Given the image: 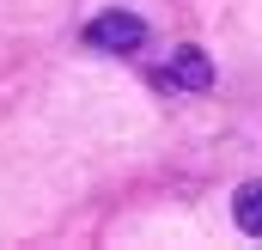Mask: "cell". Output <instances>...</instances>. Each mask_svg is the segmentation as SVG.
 <instances>
[{
    "instance_id": "cell-3",
    "label": "cell",
    "mask_w": 262,
    "mask_h": 250,
    "mask_svg": "<svg viewBox=\"0 0 262 250\" xmlns=\"http://www.w3.org/2000/svg\"><path fill=\"white\" fill-rule=\"evenodd\" d=\"M232 214H238V226H244L250 238H262V183H244V189H238Z\"/></svg>"
},
{
    "instance_id": "cell-2",
    "label": "cell",
    "mask_w": 262,
    "mask_h": 250,
    "mask_svg": "<svg viewBox=\"0 0 262 250\" xmlns=\"http://www.w3.org/2000/svg\"><path fill=\"white\" fill-rule=\"evenodd\" d=\"M159 86H171V92H207V86H213V67H207L201 49H177L171 67L159 73Z\"/></svg>"
},
{
    "instance_id": "cell-1",
    "label": "cell",
    "mask_w": 262,
    "mask_h": 250,
    "mask_svg": "<svg viewBox=\"0 0 262 250\" xmlns=\"http://www.w3.org/2000/svg\"><path fill=\"white\" fill-rule=\"evenodd\" d=\"M85 43H92V49H110V55H128V49L146 43V25L116 6V12H98V18L85 25Z\"/></svg>"
}]
</instances>
